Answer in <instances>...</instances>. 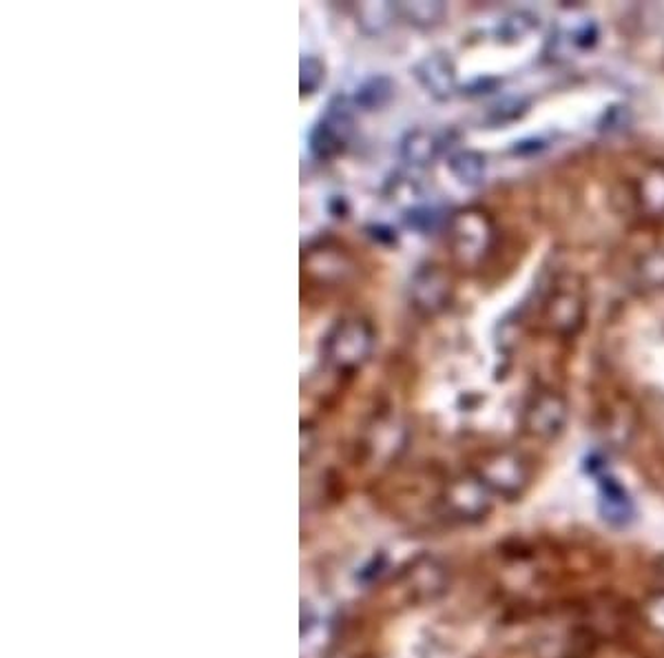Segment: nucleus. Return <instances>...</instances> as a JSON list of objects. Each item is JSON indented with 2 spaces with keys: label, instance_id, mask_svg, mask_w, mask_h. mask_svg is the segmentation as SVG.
<instances>
[{
  "label": "nucleus",
  "instance_id": "1",
  "mask_svg": "<svg viewBox=\"0 0 664 658\" xmlns=\"http://www.w3.org/2000/svg\"><path fill=\"white\" fill-rule=\"evenodd\" d=\"M446 235L452 260L461 269H478L491 254L496 226L487 211L478 207H467L450 215L446 222Z\"/></svg>",
  "mask_w": 664,
  "mask_h": 658
},
{
  "label": "nucleus",
  "instance_id": "2",
  "mask_svg": "<svg viewBox=\"0 0 664 658\" xmlns=\"http://www.w3.org/2000/svg\"><path fill=\"white\" fill-rule=\"evenodd\" d=\"M541 317L547 333L554 338L573 340L583 333L588 321V291L583 280L573 273L556 278L543 302Z\"/></svg>",
  "mask_w": 664,
  "mask_h": 658
},
{
  "label": "nucleus",
  "instance_id": "3",
  "mask_svg": "<svg viewBox=\"0 0 664 658\" xmlns=\"http://www.w3.org/2000/svg\"><path fill=\"white\" fill-rule=\"evenodd\" d=\"M375 328L361 317H348L330 328L323 340L325 362L342 373L359 371L375 351Z\"/></svg>",
  "mask_w": 664,
  "mask_h": 658
},
{
  "label": "nucleus",
  "instance_id": "4",
  "mask_svg": "<svg viewBox=\"0 0 664 658\" xmlns=\"http://www.w3.org/2000/svg\"><path fill=\"white\" fill-rule=\"evenodd\" d=\"M474 474L491 490L494 497L501 500H521L532 485V466L530 461L512 448H494L487 450Z\"/></svg>",
  "mask_w": 664,
  "mask_h": 658
},
{
  "label": "nucleus",
  "instance_id": "5",
  "mask_svg": "<svg viewBox=\"0 0 664 658\" xmlns=\"http://www.w3.org/2000/svg\"><path fill=\"white\" fill-rule=\"evenodd\" d=\"M353 109V103L344 96H337L328 103L325 114L308 133V149L317 160L328 162L346 149L355 133Z\"/></svg>",
  "mask_w": 664,
  "mask_h": 658
},
{
  "label": "nucleus",
  "instance_id": "6",
  "mask_svg": "<svg viewBox=\"0 0 664 658\" xmlns=\"http://www.w3.org/2000/svg\"><path fill=\"white\" fill-rule=\"evenodd\" d=\"M569 420V403L560 390L541 388L536 390L521 415L523 433L536 442H554L558 439Z\"/></svg>",
  "mask_w": 664,
  "mask_h": 658
},
{
  "label": "nucleus",
  "instance_id": "7",
  "mask_svg": "<svg viewBox=\"0 0 664 658\" xmlns=\"http://www.w3.org/2000/svg\"><path fill=\"white\" fill-rule=\"evenodd\" d=\"M443 508L456 521L478 524L494 510V495L474 472L461 474L446 485Z\"/></svg>",
  "mask_w": 664,
  "mask_h": 658
},
{
  "label": "nucleus",
  "instance_id": "8",
  "mask_svg": "<svg viewBox=\"0 0 664 658\" xmlns=\"http://www.w3.org/2000/svg\"><path fill=\"white\" fill-rule=\"evenodd\" d=\"M454 297V280L439 265H426L417 269L410 282V302L412 308L422 317L441 315Z\"/></svg>",
  "mask_w": 664,
  "mask_h": 658
},
{
  "label": "nucleus",
  "instance_id": "9",
  "mask_svg": "<svg viewBox=\"0 0 664 658\" xmlns=\"http://www.w3.org/2000/svg\"><path fill=\"white\" fill-rule=\"evenodd\" d=\"M412 73L419 80V85L439 103L452 101L459 92L456 67L450 54L446 51H432L424 56L417 64H414Z\"/></svg>",
  "mask_w": 664,
  "mask_h": 658
},
{
  "label": "nucleus",
  "instance_id": "10",
  "mask_svg": "<svg viewBox=\"0 0 664 658\" xmlns=\"http://www.w3.org/2000/svg\"><path fill=\"white\" fill-rule=\"evenodd\" d=\"M633 202L640 218L664 220V162H651L633 183Z\"/></svg>",
  "mask_w": 664,
  "mask_h": 658
},
{
  "label": "nucleus",
  "instance_id": "11",
  "mask_svg": "<svg viewBox=\"0 0 664 658\" xmlns=\"http://www.w3.org/2000/svg\"><path fill=\"white\" fill-rule=\"evenodd\" d=\"M598 40V27L594 21L580 19L569 25H558L549 38V56L554 60H567L580 51H588Z\"/></svg>",
  "mask_w": 664,
  "mask_h": 658
},
{
  "label": "nucleus",
  "instance_id": "12",
  "mask_svg": "<svg viewBox=\"0 0 664 658\" xmlns=\"http://www.w3.org/2000/svg\"><path fill=\"white\" fill-rule=\"evenodd\" d=\"M441 138L428 129H412L401 138V160L414 169H428L441 153Z\"/></svg>",
  "mask_w": 664,
  "mask_h": 658
},
{
  "label": "nucleus",
  "instance_id": "13",
  "mask_svg": "<svg viewBox=\"0 0 664 658\" xmlns=\"http://www.w3.org/2000/svg\"><path fill=\"white\" fill-rule=\"evenodd\" d=\"M601 513L612 526H627L633 519V504L616 479L601 481Z\"/></svg>",
  "mask_w": 664,
  "mask_h": 658
},
{
  "label": "nucleus",
  "instance_id": "14",
  "mask_svg": "<svg viewBox=\"0 0 664 658\" xmlns=\"http://www.w3.org/2000/svg\"><path fill=\"white\" fill-rule=\"evenodd\" d=\"M450 174L465 187H478L485 183L487 176V162L485 155L474 149H461L450 155L448 160Z\"/></svg>",
  "mask_w": 664,
  "mask_h": 658
},
{
  "label": "nucleus",
  "instance_id": "15",
  "mask_svg": "<svg viewBox=\"0 0 664 658\" xmlns=\"http://www.w3.org/2000/svg\"><path fill=\"white\" fill-rule=\"evenodd\" d=\"M399 16L419 30H432L448 16V5L441 0H414V3H396Z\"/></svg>",
  "mask_w": 664,
  "mask_h": 658
},
{
  "label": "nucleus",
  "instance_id": "16",
  "mask_svg": "<svg viewBox=\"0 0 664 658\" xmlns=\"http://www.w3.org/2000/svg\"><path fill=\"white\" fill-rule=\"evenodd\" d=\"M394 94V82L388 75H370L357 87L353 96V107L361 111H377L390 103Z\"/></svg>",
  "mask_w": 664,
  "mask_h": 658
},
{
  "label": "nucleus",
  "instance_id": "17",
  "mask_svg": "<svg viewBox=\"0 0 664 658\" xmlns=\"http://www.w3.org/2000/svg\"><path fill=\"white\" fill-rule=\"evenodd\" d=\"M633 282L642 291H664V249H649L633 265Z\"/></svg>",
  "mask_w": 664,
  "mask_h": 658
},
{
  "label": "nucleus",
  "instance_id": "18",
  "mask_svg": "<svg viewBox=\"0 0 664 658\" xmlns=\"http://www.w3.org/2000/svg\"><path fill=\"white\" fill-rule=\"evenodd\" d=\"M399 16L396 3H359L355 8L357 27L366 36H381Z\"/></svg>",
  "mask_w": 664,
  "mask_h": 658
},
{
  "label": "nucleus",
  "instance_id": "19",
  "mask_svg": "<svg viewBox=\"0 0 664 658\" xmlns=\"http://www.w3.org/2000/svg\"><path fill=\"white\" fill-rule=\"evenodd\" d=\"M410 586L419 599H435L446 590V572L437 561H422L410 572Z\"/></svg>",
  "mask_w": 664,
  "mask_h": 658
},
{
  "label": "nucleus",
  "instance_id": "20",
  "mask_svg": "<svg viewBox=\"0 0 664 658\" xmlns=\"http://www.w3.org/2000/svg\"><path fill=\"white\" fill-rule=\"evenodd\" d=\"M538 27V19L530 12H514L508 14L496 27V38L503 43H517L525 36H530Z\"/></svg>",
  "mask_w": 664,
  "mask_h": 658
},
{
  "label": "nucleus",
  "instance_id": "21",
  "mask_svg": "<svg viewBox=\"0 0 664 658\" xmlns=\"http://www.w3.org/2000/svg\"><path fill=\"white\" fill-rule=\"evenodd\" d=\"M590 625L598 636H618L622 630V614L616 606H594L590 612Z\"/></svg>",
  "mask_w": 664,
  "mask_h": 658
},
{
  "label": "nucleus",
  "instance_id": "22",
  "mask_svg": "<svg viewBox=\"0 0 664 658\" xmlns=\"http://www.w3.org/2000/svg\"><path fill=\"white\" fill-rule=\"evenodd\" d=\"M325 80V64L317 56H304L299 62V92L301 96H312L319 92Z\"/></svg>",
  "mask_w": 664,
  "mask_h": 658
},
{
  "label": "nucleus",
  "instance_id": "23",
  "mask_svg": "<svg viewBox=\"0 0 664 658\" xmlns=\"http://www.w3.org/2000/svg\"><path fill=\"white\" fill-rule=\"evenodd\" d=\"M640 616L649 632L664 638V590H655L642 601Z\"/></svg>",
  "mask_w": 664,
  "mask_h": 658
},
{
  "label": "nucleus",
  "instance_id": "24",
  "mask_svg": "<svg viewBox=\"0 0 664 658\" xmlns=\"http://www.w3.org/2000/svg\"><path fill=\"white\" fill-rule=\"evenodd\" d=\"M405 222L410 228L419 231L422 235H430L432 231H437L443 224V218L437 209L432 207H424V204H414L405 211Z\"/></svg>",
  "mask_w": 664,
  "mask_h": 658
}]
</instances>
